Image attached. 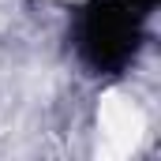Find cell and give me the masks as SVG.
<instances>
[{
    "instance_id": "6da1fadb",
    "label": "cell",
    "mask_w": 161,
    "mask_h": 161,
    "mask_svg": "<svg viewBox=\"0 0 161 161\" xmlns=\"http://www.w3.org/2000/svg\"><path fill=\"white\" fill-rule=\"evenodd\" d=\"M139 45V15L127 0H94L79 23V49L97 71H116Z\"/></svg>"
}]
</instances>
